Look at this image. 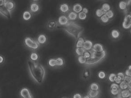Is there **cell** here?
Masks as SVG:
<instances>
[{"instance_id":"obj_1","label":"cell","mask_w":131,"mask_h":98,"mask_svg":"<svg viewBox=\"0 0 131 98\" xmlns=\"http://www.w3.org/2000/svg\"><path fill=\"white\" fill-rule=\"evenodd\" d=\"M27 66L30 76L36 83L42 84L44 81L46 71L44 67L40 63L29 60Z\"/></svg>"},{"instance_id":"obj_2","label":"cell","mask_w":131,"mask_h":98,"mask_svg":"<svg viewBox=\"0 0 131 98\" xmlns=\"http://www.w3.org/2000/svg\"><path fill=\"white\" fill-rule=\"evenodd\" d=\"M63 30L76 40L80 38L84 30L82 26L73 21H70L63 26Z\"/></svg>"},{"instance_id":"obj_3","label":"cell","mask_w":131,"mask_h":98,"mask_svg":"<svg viewBox=\"0 0 131 98\" xmlns=\"http://www.w3.org/2000/svg\"><path fill=\"white\" fill-rule=\"evenodd\" d=\"M90 57L86 59L85 65L89 66H93L100 63L104 59L106 56L105 51L101 52H95L93 51H90Z\"/></svg>"},{"instance_id":"obj_4","label":"cell","mask_w":131,"mask_h":98,"mask_svg":"<svg viewBox=\"0 0 131 98\" xmlns=\"http://www.w3.org/2000/svg\"><path fill=\"white\" fill-rule=\"evenodd\" d=\"M24 44L27 48L33 51L37 50L39 47V44L37 42L29 37L25 38L24 40Z\"/></svg>"},{"instance_id":"obj_5","label":"cell","mask_w":131,"mask_h":98,"mask_svg":"<svg viewBox=\"0 0 131 98\" xmlns=\"http://www.w3.org/2000/svg\"><path fill=\"white\" fill-rule=\"evenodd\" d=\"M19 95L21 98H33L30 91L27 88H23L20 90Z\"/></svg>"},{"instance_id":"obj_6","label":"cell","mask_w":131,"mask_h":98,"mask_svg":"<svg viewBox=\"0 0 131 98\" xmlns=\"http://www.w3.org/2000/svg\"><path fill=\"white\" fill-rule=\"evenodd\" d=\"M122 26L124 29H128L131 28V16L130 14H128L125 16L123 23Z\"/></svg>"},{"instance_id":"obj_7","label":"cell","mask_w":131,"mask_h":98,"mask_svg":"<svg viewBox=\"0 0 131 98\" xmlns=\"http://www.w3.org/2000/svg\"><path fill=\"white\" fill-rule=\"evenodd\" d=\"M0 14L8 19L10 18L11 17V14L10 12H9L5 8V6H4V5L0 6Z\"/></svg>"},{"instance_id":"obj_8","label":"cell","mask_w":131,"mask_h":98,"mask_svg":"<svg viewBox=\"0 0 131 98\" xmlns=\"http://www.w3.org/2000/svg\"><path fill=\"white\" fill-rule=\"evenodd\" d=\"M4 6L8 10L11 12L15 8V4L12 1H6Z\"/></svg>"},{"instance_id":"obj_9","label":"cell","mask_w":131,"mask_h":98,"mask_svg":"<svg viewBox=\"0 0 131 98\" xmlns=\"http://www.w3.org/2000/svg\"><path fill=\"white\" fill-rule=\"evenodd\" d=\"M48 38L46 35L44 34H41L38 36L37 38L38 43L40 45H43L45 44L47 42Z\"/></svg>"},{"instance_id":"obj_10","label":"cell","mask_w":131,"mask_h":98,"mask_svg":"<svg viewBox=\"0 0 131 98\" xmlns=\"http://www.w3.org/2000/svg\"><path fill=\"white\" fill-rule=\"evenodd\" d=\"M40 9V6L37 3H33L30 5V12L36 13L39 12Z\"/></svg>"},{"instance_id":"obj_11","label":"cell","mask_w":131,"mask_h":98,"mask_svg":"<svg viewBox=\"0 0 131 98\" xmlns=\"http://www.w3.org/2000/svg\"><path fill=\"white\" fill-rule=\"evenodd\" d=\"M58 22L60 25L64 26L69 23V19L66 16H61L59 18Z\"/></svg>"},{"instance_id":"obj_12","label":"cell","mask_w":131,"mask_h":98,"mask_svg":"<svg viewBox=\"0 0 131 98\" xmlns=\"http://www.w3.org/2000/svg\"><path fill=\"white\" fill-rule=\"evenodd\" d=\"M104 51L102 45L99 43L94 44L92 47V51L95 52H101Z\"/></svg>"},{"instance_id":"obj_13","label":"cell","mask_w":131,"mask_h":98,"mask_svg":"<svg viewBox=\"0 0 131 98\" xmlns=\"http://www.w3.org/2000/svg\"><path fill=\"white\" fill-rule=\"evenodd\" d=\"M93 47V43L90 40H86L84 42L83 48L85 51H90Z\"/></svg>"},{"instance_id":"obj_14","label":"cell","mask_w":131,"mask_h":98,"mask_svg":"<svg viewBox=\"0 0 131 98\" xmlns=\"http://www.w3.org/2000/svg\"><path fill=\"white\" fill-rule=\"evenodd\" d=\"M32 18V13L30 11H25L23 14V19L25 21H28Z\"/></svg>"},{"instance_id":"obj_15","label":"cell","mask_w":131,"mask_h":98,"mask_svg":"<svg viewBox=\"0 0 131 98\" xmlns=\"http://www.w3.org/2000/svg\"><path fill=\"white\" fill-rule=\"evenodd\" d=\"M57 23L54 21H50L48 22L47 27L48 30H53L57 28Z\"/></svg>"},{"instance_id":"obj_16","label":"cell","mask_w":131,"mask_h":98,"mask_svg":"<svg viewBox=\"0 0 131 98\" xmlns=\"http://www.w3.org/2000/svg\"><path fill=\"white\" fill-rule=\"evenodd\" d=\"M119 95L122 98H128L131 96V91L128 90H123L121 92Z\"/></svg>"},{"instance_id":"obj_17","label":"cell","mask_w":131,"mask_h":98,"mask_svg":"<svg viewBox=\"0 0 131 98\" xmlns=\"http://www.w3.org/2000/svg\"><path fill=\"white\" fill-rule=\"evenodd\" d=\"M73 10L75 13H79L82 10V5L77 4L73 6Z\"/></svg>"},{"instance_id":"obj_18","label":"cell","mask_w":131,"mask_h":98,"mask_svg":"<svg viewBox=\"0 0 131 98\" xmlns=\"http://www.w3.org/2000/svg\"><path fill=\"white\" fill-rule=\"evenodd\" d=\"M60 10L61 12L64 13L67 12L69 10V6L66 4H63L60 5Z\"/></svg>"},{"instance_id":"obj_19","label":"cell","mask_w":131,"mask_h":98,"mask_svg":"<svg viewBox=\"0 0 131 98\" xmlns=\"http://www.w3.org/2000/svg\"><path fill=\"white\" fill-rule=\"evenodd\" d=\"M39 56L37 53L33 52L30 54L29 60L33 62H36V61H37L39 59Z\"/></svg>"},{"instance_id":"obj_20","label":"cell","mask_w":131,"mask_h":98,"mask_svg":"<svg viewBox=\"0 0 131 98\" xmlns=\"http://www.w3.org/2000/svg\"><path fill=\"white\" fill-rule=\"evenodd\" d=\"M99 91H98L90 90L88 93V96L90 98H94L97 96L99 94Z\"/></svg>"},{"instance_id":"obj_21","label":"cell","mask_w":131,"mask_h":98,"mask_svg":"<svg viewBox=\"0 0 131 98\" xmlns=\"http://www.w3.org/2000/svg\"><path fill=\"white\" fill-rule=\"evenodd\" d=\"M84 42L85 41L83 39H82V38L80 37V38L78 40V42H77L76 44V47H83Z\"/></svg>"},{"instance_id":"obj_22","label":"cell","mask_w":131,"mask_h":98,"mask_svg":"<svg viewBox=\"0 0 131 98\" xmlns=\"http://www.w3.org/2000/svg\"><path fill=\"white\" fill-rule=\"evenodd\" d=\"M77 18H78V15L76 13H75L74 12H72L70 13H69V14L68 15V18L70 20H75Z\"/></svg>"},{"instance_id":"obj_23","label":"cell","mask_w":131,"mask_h":98,"mask_svg":"<svg viewBox=\"0 0 131 98\" xmlns=\"http://www.w3.org/2000/svg\"><path fill=\"white\" fill-rule=\"evenodd\" d=\"M111 9L110 5L108 4L105 3L103 5L101 9L103 11V12L106 13L108 11H109Z\"/></svg>"},{"instance_id":"obj_24","label":"cell","mask_w":131,"mask_h":98,"mask_svg":"<svg viewBox=\"0 0 131 98\" xmlns=\"http://www.w3.org/2000/svg\"><path fill=\"white\" fill-rule=\"evenodd\" d=\"M111 35L113 38L114 39H118L120 35V33H119V31L116 30H114L112 31L111 33Z\"/></svg>"},{"instance_id":"obj_25","label":"cell","mask_w":131,"mask_h":98,"mask_svg":"<svg viewBox=\"0 0 131 98\" xmlns=\"http://www.w3.org/2000/svg\"><path fill=\"white\" fill-rule=\"evenodd\" d=\"M48 64L50 67H55L57 66V63H56V60L55 58H51L48 60Z\"/></svg>"},{"instance_id":"obj_26","label":"cell","mask_w":131,"mask_h":98,"mask_svg":"<svg viewBox=\"0 0 131 98\" xmlns=\"http://www.w3.org/2000/svg\"><path fill=\"white\" fill-rule=\"evenodd\" d=\"M85 51V50L83 48V47L77 48L76 49V53L79 56L83 55Z\"/></svg>"},{"instance_id":"obj_27","label":"cell","mask_w":131,"mask_h":98,"mask_svg":"<svg viewBox=\"0 0 131 98\" xmlns=\"http://www.w3.org/2000/svg\"><path fill=\"white\" fill-rule=\"evenodd\" d=\"M90 71L87 69V70H84V71L83 74H82V77L84 79H88L90 77Z\"/></svg>"},{"instance_id":"obj_28","label":"cell","mask_w":131,"mask_h":98,"mask_svg":"<svg viewBox=\"0 0 131 98\" xmlns=\"http://www.w3.org/2000/svg\"><path fill=\"white\" fill-rule=\"evenodd\" d=\"M127 6V3L126 2H121L119 3V8L121 10H124L126 9Z\"/></svg>"},{"instance_id":"obj_29","label":"cell","mask_w":131,"mask_h":98,"mask_svg":"<svg viewBox=\"0 0 131 98\" xmlns=\"http://www.w3.org/2000/svg\"><path fill=\"white\" fill-rule=\"evenodd\" d=\"M56 60L57 66H62L64 65V60L61 58H57Z\"/></svg>"},{"instance_id":"obj_30","label":"cell","mask_w":131,"mask_h":98,"mask_svg":"<svg viewBox=\"0 0 131 98\" xmlns=\"http://www.w3.org/2000/svg\"><path fill=\"white\" fill-rule=\"evenodd\" d=\"M90 89L93 91H98L99 89V86L97 83H93L90 85Z\"/></svg>"},{"instance_id":"obj_31","label":"cell","mask_w":131,"mask_h":98,"mask_svg":"<svg viewBox=\"0 0 131 98\" xmlns=\"http://www.w3.org/2000/svg\"><path fill=\"white\" fill-rule=\"evenodd\" d=\"M124 82H125L126 83L128 84V86H131V77H129V76H124Z\"/></svg>"},{"instance_id":"obj_32","label":"cell","mask_w":131,"mask_h":98,"mask_svg":"<svg viewBox=\"0 0 131 98\" xmlns=\"http://www.w3.org/2000/svg\"><path fill=\"white\" fill-rule=\"evenodd\" d=\"M78 61L81 64H84L85 63L86 61V58H85L83 55L78 57Z\"/></svg>"},{"instance_id":"obj_33","label":"cell","mask_w":131,"mask_h":98,"mask_svg":"<svg viewBox=\"0 0 131 98\" xmlns=\"http://www.w3.org/2000/svg\"><path fill=\"white\" fill-rule=\"evenodd\" d=\"M105 14L107 16V17L109 18V19H111L113 17L114 13L113 11L112 10H110L108 11L107 12L105 13Z\"/></svg>"},{"instance_id":"obj_34","label":"cell","mask_w":131,"mask_h":98,"mask_svg":"<svg viewBox=\"0 0 131 98\" xmlns=\"http://www.w3.org/2000/svg\"><path fill=\"white\" fill-rule=\"evenodd\" d=\"M78 18L82 20L85 19L86 18V14H85L83 12H81L79 13Z\"/></svg>"},{"instance_id":"obj_35","label":"cell","mask_w":131,"mask_h":98,"mask_svg":"<svg viewBox=\"0 0 131 98\" xmlns=\"http://www.w3.org/2000/svg\"><path fill=\"white\" fill-rule=\"evenodd\" d=\"M105 13L101 9H98L96 12V14L98 17H101Z\"/></svg>"},{"instance_id":"obj_36","label":"cell","mask_w":131,"mask_h":98,"mask_svg":"<svg viewBox=\"0 0 131 98\" xmlns=\"http://www.w3.org/2000/svg\"><path fill=\"white\" fill-rule=\"evenodd\" d=\"M100 19H101V21L105 23L108 22L109 21V19L107 17V16L105 14H104L103 16L101 17Z\"/></svg>"},{"instance_id":"obj_37","label":"cell","mask_w":131,"mask_h":98,"mask_svg":"<svg viewBox=\"0 0 131 98\" xmlns=\"http://www.w3.org/2000/svg\"><path fill=\"white\" fill-rule=\"evenodd\" d=\"M120 83L121 84H120L119 86H120V88L121 89L126 90L127 88H128V84L124 82V81H122Z\"/></svg>"},{"instance_id":"obj_38","label":"cell","mask_w":131,"mask_h":98,"mask_svg":"<svg viewBox=\"0 0 131 98\" xmlns=\"http://www.w3.org/2000/svg\"><path fill=\"white\" fill-rule=\"evenodd\" d=\"M116 76H117L115 75V74H111L109 77V79L111 82H115V79L116 78Z\"/></svg>"},{"instance_id":"obj_39","label":"cell","mask_w":131,"mask_h":98,"mask_svg":"<svg viewBox=\"0 0 131 98\" xmlns=\"http://www.w3.org/2000/svg\"><path fill=\"white\" fill-rule=\"evenodd\" d=\"M117 77L118 79H119L121 81L124 80V74L122 72H119L117 74Z\"/></svg>"},{"instance_id":"obj_40","label":"cell","mask_w":131,"mask_h":98,"mask_svg":"<svg viewBox=\"0 0 131 98\" xmlns=\"http://www.w3.org/2000/svg\"><path fill=\"white\" fill-rule=\"evenodd\" d=\"M83 56L85 58H88L90 57V51H85V53H84Z\"/></svg>"},{"instance_id":"obj_41","label":"cell","mask_w":131,"mask_h":98,"mask_svg":"<svg viewBox=\"0 0 131 98\" xmlns=\"http://www.w3.org/2000/svg\"><path fill=\"white\" fill-rule=\"evenodd\" d=\"M98 76L100 79H104L105 77H106V74L105 73V72L103 71H100L98 74Z\"/></svg>"},{"instance_id":"obj_42","label":"cell","mask_w":131,"mask_h":98,"mask_svg":"<svg viewBox=\"0 0 131 98\" xmlns=\"http://www.w3.org/2000/svg\"><path fill=\"white\" fill-rule=\"evenodd\" d=\"M111 92L113 95H117L119 94V91L118 89H111Z\"/></svg>"},{"instance_id":"obj_43","label":"cell","mask_w":131,"mask_h":98,"mask_svg":"<svg viewBox=\"0 0 131 98\" xmlns=\"http://www.w3.org/2000/svg\"><path fill=\"white\" fill-rule=\"evenodd\" d=\"M131 65H130L129 67H128V69L126 70L125 72L126 75L127 76H129V77H131Z\"/></svg>"},{"instance_id":"obj_44","label":"cell","mask_w":131,"mask_h":98,"mask_svg":"<svg viewBox=\"0 0 131 98\" xmlns=\"http://www.w3.org/2000/svg\"><path fill=\"white\" fill-rule=\"evenodd\" d=\"M111 89H118L119 88V87L117 84L113 83V84H112L111 86Z\"/></svg>"},{"instance_id":"obj_45","label":"cell","mask_w":131,"mask_h":98,"mask_svg":"<svg viewBox=\"0 0 131 98\" xmlns=\"http://www.w3.org/2000/svg\"><path fill=\"white\" fill-rule=\"evenodd\" d=\"M5 61V58L2 55L0 54V65L3 64Z\"/></svg>"},{"instance_id":"obj_46","label":"cell","mask_w":131,"mask_h":98,"mask_svg":"<svg viewBox=\"0 0 131 98\" xmlns=\"http://www.w3.org/2000/svg\"><path fill=\"white\" fill-rule=\"evenodd\" d=\"M73 98H82V97L81 95L79 94H76L75 95H74Z\"/></svg>"},{"instance_id":"obj_47","label":"cell","mask_w":131,"mask_h":98,"mask_svg":"<svg viewBox=\"0 0 131 98\" xmlns=\"http://www.w3.org/2000/svg\"><path fill=\"white\" fill-rule=\"evenodd\" d=\"M115 82L117 83L118 84H119V83H121V81L119 79H118V78H117V76H116V78H115Z\"/></svg>"},{"instance_id":"obj_48","label":"cell","mask_w":131,"mask_h":98,"mask_svg":"<svg viewBox=\"0 0 131 98\" xmlns=\"http://www.w3.org/2000/svg\"><path fill=\"white\" fill-rule=\"evenodd\" d=\"M82 10H83V12L85 14H86L87 13H88V9L87 8H84L83 9H82Z\"/></svg>"},{"instance_id":"obj_49","label":"cell","mask_w":131,"mask_h":98,"mask_svg":"<svg viewBox=\"0 0 131 98\" xmlns=\"http://www.w3.org/2000/svg\"><path fill=\"white\" fill-rule=\"evenodd\" d=\"M5 2H6V1H1V0H0V6L4 5Z\"/></svg>"},{"instance_id":"obj_50","label":"cell","mask_w":131,"mask_h":98,"mask_svg":"<svg viewBox=\"0 0 131 98\" xmlns=\"http://www.w3.org/2000/svg\"><path fill=\"white\" fill-rule=\"evenodd\" d=\"M83 98H91L88 95H86Z\"/></svg>"},{"instance_id":"obj_51","label":"cell","mask_w":131,"mask_h":98,"mask_svg":"<svg viewBox=\"0 0 131 98\" xmlns=\"http://www.w3.org/2000/svg\"></svg>"}]
</instances>
